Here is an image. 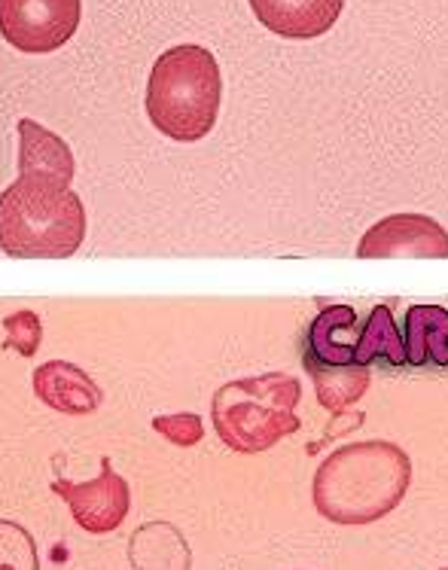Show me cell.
<instances>
[{"label": "cell", "instance_id": "obj_1", "mask_svg": "<svg viewBox=\"0 0 448 570\" xmlns=\"http://www.w3.org/2000/svg\"><path fill=\"white\" fill-rule=\"evenodd\" d=\"M412 485V458L397 443L367 440L335 449L311 479V503L327 522L372 524L391 515Z\"/></svg>", "mask_w": 448, "mask_h": 570}, {"label": "cell", "instance_id": "obj_2", "mask_svg": "<svg viewBox=\"0 0 448 570\" xmlns=\"http://www.w3.org/2000/svg\"><path fill=\"white\" fill-rule=\"evenodd\" d=\"M86 238V208L70 180L22 171L0 193V250L12 259H68Z\"/></svg>", "mask_w": 448, "mask_h": 570}, {"label": "cell", "instance_id": "obj_3", "mask_svg": "<svg viewBox=\"0 0 448 570\" xmlns=\"http://www.w3.org/2000/svg\"><path fill=\"white\" fill-rule=\"evenodd\" d=\"M223 77L214 52L181 43L162 52L147 82V117L165 138L196 144L220 117Z\"/></svg>", "mask_w": 448, "mask_h": 570}, {"label": "cell", "instance_id": "obj_4", "mask_svg": "<svg viewBox=\"0 0 448 570\" xmlns=\"http://www.w3.org/2000/svg\"><path fill=\"white\" fill-rule=\"evenodd\" d=\"M302 384L288 373H265L220 384L211 419L223 445L238 454L269 452L299 431Z\"/></svg>", "mask_w": 448, "mask_h": 570}, {"label": "cell", "instance_id": "obj_5", "mask_svg": "<svg viewBox=\"0 0 448 570\" xmlns=\"http://www.w3.org/2000/svg\"><path fill=\"white\" fill-rule=\"evenodd\" d=\"M82 0H0V35L19 52L43 56L80 28Z\"/></svg>", "mask_w": 448, "mask_h": 570}, {"label": "cell", "instance_id": "obj_6", "mask_svg": "<svg viewBox=\"0 0 448 570\" xmlns=\"http://www.w3.org/2000/svg\"><path fill=\"white\" fill-rule=\"evenodd\" d=\"M360 259H448V229L427 214H391L369 226Z\"/></svg>", "mask_w": 448, "mask_h": 570}, {"label": "cell", "instance_id": "obj_7", "mask_svg": "<svg viewBox=\"0 0 448 570\" xmlns=\"http://www.w3.org/2000/svg\"><path fill=\"white\" fill-rule=\"evenodd\" d=\"M52 491L68 503L74 522L89 534H114L132 510L128 482L116 473L110 458H101V476L92 479V482L56 479Z\"/></svg>", "mask_w": 448, "mask_h": 570}, {"label": "cell", "instance_id": "obj_8", "mask_svg": "<svg viewBox=\"0 0 448 570\" xmlns=\"http://www.w3.org/2000/svg\"><path fill=\"white\" fill-rule=\"evenodd\" d=\"M345 0H251L253 16L277 37L288 40H314L327 35Z\"/></svg>", "mask_w": 448, "mask_h": 570}, {"label": "cell", "instance_id": "obj_9", "mask_svg": "<svg viewBox=\"0 0 448 570\" xmlns=\"http://www.w3.org/2000/svg\"><path fill=\"white\" fill-rule=\"evenodd\" d=\"M35 394L61 415H92L101 406V387L68 361H49L35 370Z\"/></svg>", "mask_w": 448, "mask_h": 570}, {"label": "cell", "instance_id": "obj_10", "mask_svg": "<svg viewBox=\"0 0 448 570\" xmlns=\"http://www.w3.org/2000/svg\"><path fill=\"white\" fill-rule=\"evenodd\" d=\"M360 317L351 305H327L311 321L305 336V357L327 366L354 363L357 338H360Z\"/></svg>", "mask_w": 448, "mask_h": 570}, {"label": "cell", "instance_id": "obj_11", "mask_svg": "<svg viewBox=\"0 0 448 570\" xmlns=\"http://www.w3.org/2000/svg\"><path fill=\"white\" fill-rule=\"evenodd\" d=\"M128 561L135 570H189L193 549L172 522H144L128 540Z\"/></svg>", "mask_w": 448, "mask_h": 570}, {"label": "cell", "instance_id": "obj_12", "mask_svg": "<svg viewBox=\"0 0 448 570\" xmlns=\"http://www.w3.org/2000/svg\"><path fill=\"white\" fill-rule=\"evenodd\" d=\"M406 363L448 366V312L442 305H412L406 312Z\"/></svg>", "mask_w": 448, "mask_h": 570}, {"label": "cell", "instance_id": "obj_13", "mask_svg": "<svg viewBox=\"0 0 448 570\" xmlns=\"http://www.w3.org/2000/svg\"><path fill=\"white\" fill-rule=\"evenodd\" d=\"M16 131H19V175L47 171V175L74 180L77 163H74L68 140H61L56 131H49L35 119H19Z\"/></svg>", "mask_w": 448, "mask_h": 570}, {"label": "cell", "instance_id": "obj_14", "mask_svg": "<svg viewBox=\"0 0 448 570\" xmlns=\"http://www.w3.org/2000/svg\"><path fill=\"white\" fill-rule=\"evenodd\" d=\"M302 363L309 370L314 391H318V403H321L330 415L345 412L369 391V366L363 363H342V366H327V363L311 361L302 354Z\"/></svg>", "mask_w": 448, "mask_h": 570}, {"label": "cell", "instance_id": "obj_15", "mask_svg": "<svg viewBox=\"0 0 448 570\" xmlns=\"http://www.w3.org/2000/svg\"><path fill=\"white\" fill-rule=\"evenodd\" d=\"M376 357H384L393 366H402L406 363V345H402V336L397 324H393V315L388 305H376L372 315L367 317V326L360 330V338H357L354 363H369Z\"/></svg>", "mask_w": 448, "mask_h": 570}, {"label": "cell", "instance_id": "obj_16", "mask_svg": "<svg viewBox=\"0 0 448 570\" xmlns=\"http://www.w3.org/2000/svg\"><path fill=\"white\" fill-rule=\"evenodd\" d=\"M0 570H40L35 537L10 519H0Z\"/></svg>", "mask_w": 448, "mask_h": 570}, {"label": "cell", "instance_id": "obj_17", "mask_svg": "<svg viewBox=\"0 0 448 570\" xmlns=\"http://www.w3.org/2000/svg\"><path fill=\"white\" fill-rule=\"evenodd\" d=\"M3 351H16V354H22L25 361L28 357H35L37 348H40V342H43V324H40V317L31 308H22V312H12L3 321Z\"/></svg>", "mask_w": 448, "mask_h": 570}, {"label": "cell", "instance_id": "obj_18", "mask_svg": "<svg viewBox=\"0 0 448 570\" xmlns=\"http://www.w3.org/2000/svg\"><path fill=\"white\" fill-rule=\"evenodd\" d=\"M153 431L162 433L172 445L189 449V445L202 443V436H205V421L198 419L196 412L156 415V419H153Z\"/></svg>", "mask_w": 448, "mask_h": 570}, {"label": "cell", "instance_id": "obj_19", "mask_svg": "<svg viewBox=\"0 0 448 570\" xmlns=\"http://www.w3.org/2000/svg\"><path fill=\"white\" fill-rule=\"evenodd\" d=\"M360 424H363V415H360V412H351V409H345V412H339L333 424H330V428H327V433H323V440H318V443H311L309 452L311 454L321 452L323 445L339 436V431L345 433V431H351V428H360Z\"/></svg>", "mask_w": 448, "mask_h": 570}, {"label": "cell", "instance_id": "obj_20", "mask_svg": "<svg viewBox=\"0 0 448 570\" xmlns=\"http://www.w3.org/2000/svg\"><path fill=\"white\" fill-rule=\"evenodd\" d=\"M439 570H448V568H439Z\"/></svg>", "mask_w": 448, "mask_h": 570}]
</instances>
